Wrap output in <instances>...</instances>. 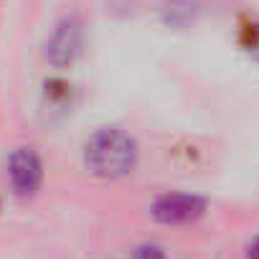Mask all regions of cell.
<instances>
[{"instance_id":"7a4b0ae2","label":"cell","mask_w":259,"mask_h":259,"mask_svg":"<svg viewBox=\"0 0 259 259\" xmlns=\"http://www.w3.org/2000/svg\"><path fill=\"white\" fill-rule=\"evenodd\" d=\"M84 23L79 18H64L46 41V61L56 69H69L84 54Z\"/></svg>"},{"instance_id":"3957f363","label":"cell","mask_w":259,"mask_h":259,"mask_svg":"<svg viewBox=\"0 0 259 259\" xmlns=\"http://www.w3.org/2000/svg\"><path fill=\"white\" fill-rule=\"evenodd\" d=\"M203 213H206V198H201L196 193H183V191L160 193L150 206V216L165 226L191 224V221L201 219Z\"/></svg>"},{"instance_id":"277c9868","label":"cell","mask_w":259,"mask_h":259,"mask_svg":"<svg viewBox=\"0 0 259 259\" xmlns=\"http://www.w3.org/2000/svg\"><path fill=\"white\" fill-rule=\"evenodd\" d=\"M8 181L23 198L33 196L44 183V163L33 148H18L8 158Z\"/></svg>"},{"instance_id":"8992f818","label":"cell","mask_w":259,"mask_h":259,"mask_svg":"<svg viewBox=\"0 0 259 259\" xmlns=\"http://www.w3.org/2000/svg\"><path fill=\"white\" fill-rule=\"evenodd\" d=\"M246 259H259V236L246 246Z\"/></svg>"},{"instance_id":"5b68a950","label":"cell","mask_w":259,"mask_h":259,"mask_svg":"<svg viewBox=\"0 0 259 259\" xmlns=\"http://www.w3.org/2000/svg\"><path fill=\"white\" fill-rule=\"evenodd\" d=\"M133 259H165V251L158 244H140L133 251Z\"/></svg>"},{"instance_id":"6da1fadb","label":"cell","mask_w":259,"mask_h":259,"mask_svg":"<svg viewBox=\"0 0 259 259\" xmlns=\"http://www.w3.org/2000/svg\"><path fill=\"white\" fill-rule=\"evenodd\" d=\"M81 160L84 168L102 181H119L135 173L140 163V145L133 133L107 124L99 127L84 140L81 145Z\"/></svg>"}]
</instances>
